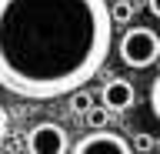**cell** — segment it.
I'll use <instances>...</instances> for the list:
<instances>
[{
    "label": "cell",
    "mask_w": 160,
    "mask_h": 154,
    "mask_svg": "<svg viewBox=\"0 0 160 154\" xmlns=\"http://www.w3.org/2000/svg\"><path fill=\"white\" fill-rule=\"evenodd\" d=\"M160 57V37L150 27H130L123 37H120V61L130 64V67H150V64Z\"/></svg>",
    "instance_id": "obj_2"
},
{
    "label": "cell",
    "mask_w": 160,
    "mask_h": 154,
    "mask_svg": "<svg viewBox=\"0 0 160 154\" xmlns=\"http://www.w3.org/2000/svg\"><path fill=\"white\" fill-rule=\"evenodd\" d=\"M153 147H157V141L150 134H137L133 137V151H153Z\"/></svg>",
    "instance_id": "obj_10"
},
{
    "label": "cell",
    "mask_w": 160,
    "mask_h": 154,
    "mask_svg": "<svg viewBox=\"0 0 160 154\" xmlns=\"http://www.w3.org/2000/svg\"><path fill=\"white\" fill-rule=\"evenodd\" d=\"M110 114H113V111H110L107 104H100V107H90V111L83 114V121L90 124V131H93V127H107V124H110Z\"/></svg>",
    "instance_id": "obj_6"
},
{
    "label": "cell",
    "mask_w": 160,
    "mask_h": 154,
    "mask_svg": "<svg viewBox=\"0 0 160 154\" xmlns=\"http://www.w3.org/2000/svg\"><path fill=\"white\" fill-rule=\"evenodd\" d=\"M90 107H93V94H90V91L77 87V91L70 94V111H73V114H87Z\"/></svg>",
    "instance_id": "obj_7"
},
{
    "label": "cell",
    "mask_w": 160,
    "mask_h": 154,
    "mask_svg": "<svg viewBox=\"0 0 160 154\" xmlns=\"http://www.w3.org/2000/svg\"><path fill=\"white\" fill-rule=\"evenodd\" d=\"M147 10L153 13V17H160V0H147Z\"/></svg>",
    "instance_id": "obj_12"
},
{
    "label": "cell",
    "mask_w": 160,
    "mask_h": 154,
    "mask_svg": "<svg viewBox=\"0 0 160 154\" xmlns=\"http://www.w3.org/2000/svg\"><path fill=\"white\" fill-rule=\"evenodd\" d=\"M110 13H113V24H127L133 17V0H120L117 7H110Z\"/></svg>",
    "instance_id": "obj_8"
},
{
    "label": "cell",
    "mask_w": 160,
    "mask_h": 154,
    "mask_svg": "<svg viewBox=\"0 0 160 154\" xmlns=\"http://www.w3.org/2000/svg\"><path fill=\"white\" fill-rule=\"evenodd\" d=\"M23 147H27L30 154H67L73 144H70L67 131H63L60 124L43 121V124H37V127H30L27 144H23Z\"/></svg>",
    "instance_id": "obj_4"
},
{
    "label": "cell",
    "mask_w": 160,
    "mask_h": 154,
    "mask_svg": "<svg viewBox=\"0 0 160 154\" xmlns=\"http://www.w3.org/2000/svg\"><path fill=\"white\" fill-rule=\"evenodd\" d=\"M150 111L157 114V121H160V74L153 77V84H150Z\"/></svg>",
    "instance_id": "obj_9"
},
{
    "label": "cell",
    "mask_w": 160,
    "mask_h": 154,
    "mask_svg": "<svg viewBox=\"0 0 160 154\" xmlns=\"http://www.w3.org/2000/svg\"><path fill=\"white\" fill-rule=\"evenodd\" d=\"M3 141H7V111L0 104V151H3Z\"/></svg>",
    "instance_id": "obj_11"
},
{
    "label": "cell",
    "mask_w": 160,
    "mask_h": 154,
    "mask_svg": "<svg viewBox=\"0 0 160 154\" xmlns=\"http://www.w3.org/2000/svg\"><path fill=\"white\" fill-rule=\"evenodd\" d=\"M113 47L107 0H0V87L53 101L97 77Z\"/></svg>",
    "instance_id": "obj_1"
},
{
    "label": "cell",
    "mask_w": 160,
    "mask_h": 154,
    "mask_svg": "<svg viewBox=\"0 0 160 154\" xmlns=\"http://www.w3.org/2000/svg\"><path fill=\"white\" fill-rule=\"evenodd\" d=\"M100 101L107 104L110 111H130L133 107V101H137V91H133V84L123 81V77H113V81H107V87H103V94H100Z\"/></svg>",
    "instance_id": "obj_5"
},
{
    "label": "cell",
    "mask_w": 160,
    "mask_h": 154,
    "mask_svg": "<svg viewBox=\"0 0 160 154\" xmlns=\"http://www.w3.org/2000/svg\"><path fill=\"white\" fill-rule=\"evenodd\" d=\"M133 151V144L117 131H107V127H93L87 137H80L70 154H130Z\"/></svg>",
    "instance_id": "obj_3"
}]
</instances>
